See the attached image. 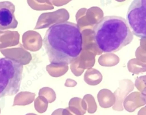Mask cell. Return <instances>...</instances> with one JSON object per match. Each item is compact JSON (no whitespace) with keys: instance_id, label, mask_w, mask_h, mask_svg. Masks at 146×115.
I'll list each match as a JSON object with an SVG mask.
<instances>
[{"instance_id":"cell-7","label":"cell","mask_w":146,"mask_h":115,"mask_svg":"<svg viewBox=\"0 0 146 115\" xmlns=\"http://www.w3.org/2000/svg\"><path fill=\"white\" fill-rule=\"evenodd\" d=\"M2 54H3L7 58L18 61L21 64H27L29 63L30 60L31 59V56H30L29 53L26 51L21 49H1Z\"/></svg>"},{"instance_id":"cell-13","label":"cell","mask_w":146,"mask_h":115,"mask_svg":"<svg viewBox=\"0 0 146 115\" xmlns=\"http://www.w3.org/2000/svg\"><path fill=\"white\" fill-rule=\"evenodd\" d=\"M47 102L42 97L37 98L35 101V108L40 113H43L46 109Z\"/></svg>"},{"instance_id":"cell-15","label":"cell","mask_w":146,"mask_h":115,"mask_svg":"<svg viewBox=\"0 0 146 115\" xmlns=\"http://www.w3.org/2000/svg\"><path fill=\"white\" fill-rule=\"evenodd\" d=\"M46 95V97L48 98V101L49 102H53L56 99V94L53 92V90H52L51 89L49 88H43L42 89H40V95Z\"/></svg>"},{"instance_id":"cell-20","label":"cell","mask_w":146,"mask_h":115,"mask_svg":"<svg viewBox=\"0 0 146 115\" xmlns=\"http://www.w3.org/2000/svg\"><path fill=\"white\" fill-rule=\"evenodd\" d=\"M138 115H146V106L142 108L139 111Z\"/></svg>"},{"instance_id":"cell-21","label":"cell","mask_w":146,"mask_h":115,"mask_svg":"<svg viewBox=\"0 0 146 115\" xmlns=\"http://www.w3.org/2000/svg\"><path fill=\"white\" fill-rule=\"evenodd\" d=\"M27 115H35V114H28Z\"/></svg>"},{"instance_id":"cell-9","label":"cell","mask_w":146,"mask_h":115,"mask_svg":"<svg viewBox=\"0 0 146 115\" xmlns=\"http://www.w3.org/2000/svg\"><path fill=\"white\" fill-rule=\"evenodd\" d=\"M133 89V84L129 80H125V87H119V89L116 91L115 95L116 96V100L118 101V102L115 104V106L113 107L114 110H117V111H122L123 110V107H122V102H123V97L125 94H127L128 93H129Z\"/></svg>"},{"instance_id":"cell-3","label":"cell","mask_w":146,"mask_h":115,"mask_svg":"<svg viewBox=\"0 0 146 115\" xmlns=\"http://www.w3.org/2000/svg\"><path fill=\"white\" fill-rule=\"evenodd\" d=\"M23 64L18 61L0 58V99L18 93L22 80Z\"/></svg>"},{"instance_id":"cell-1","label":"cell","mask_w":146,"mask_h":115,"mask_svg":"<svg viewBox=\"0 0 146 115\" xmlns=\"http://www.w3.org/2000/svg\"><path fill=\"white\" fill-rule=\"evenodd\" d=\"M82 34L72 22H60L49 27L43 45L52 64H68L79 56L82 50Z\"/></svg>"},{"instance_id":"cell-12","label":"cell","mask_w":146,"mask_h":115,"mask_svg":"<svg viewBox=\"0 0 146 115\" xmlns=\"http://www.w3.org/2000/svg\"><path fill=\"white\" fill-rule=\"evenodd\" d=\"M34 93H27V92H21L17 94L15 98V102L13 105H26L33 102L34 99Z\"/></svg>"},{"instance_id":"cell-6","label":"cell","mask_w":146,"mask_h":115,"mask_svg":"<svg viewBox=\"0 0 146 115\" xmlns=\"http://www.w3.org/2000/svg\"><path fill=\"white\" fill-rule=\"evenodd\" d=\"M146 104V95L141 93H131L125 99L124 106L126 111L129 112L134 111L137 108L145 105Z\"/></svg>"},{"instance_id":"cell-16","label":"cell","mask_w":146,"mask_h":115,"mask_svg":"<svg viewBox=\"0 0 146 115\" xmlns=\"http://www.w3.org/2000/svg\"><path fill=\"white\" fill-rule=\"evenodd\" d=\"M84 99L88 102L89 113H94V111H96V104L95 102H94V100L93 96H91V95H87L84 96Z\"/></svg>"},{"instance_id":"cell-2","label":"cell","mask_w":146,"mask_h":115,"mask_svg":"<svg viewBox=\"0 0 146 115\" xmlns=\"http://www.w3.org/2000/svg\"><path fill=\"white\" fill-rule=\"evenodd\" d=\"M94 40L101 52H118L133 39V34L125 18L106 16L94 27Z\"/></svg>"},{"instance_id":"cell-11","label":"cell","mask_w":146,"mask_h":115,"mask_svg":"<svg viewBox=\"0 0 146 115\" xmlns=\"http://www.w3.org/2000/svg\"><path fill=\"white\" fill-rule=\"evenodd\" d=\"M84 81L89 85H97L102 80V75L98 70L95 69H89L84 75Z\"/></svg>"},{"instance_id":"cell-5","label":"cell","mask_w":146,"mask_h":115,"mask_svg":"<svg viewBox=\"0 0 146 115\" xmlns=\"http://www.w3.org/2000/svg\"><path fill=\"white\" fill-rule=\"evenodd\" d=\"M15 6L11 2H0V30L15 29L18 22L15 16Z\"/></svg>"},{"instance_id":"cell-17","label":"cell","mask_w":146,"mask_h":115,"mask_svg":"<svg viewBox=\"0 0 146 115\" xmlns=\"http://www.w3.org/2000/svg\"><path fill=\"white\" fill-rule=\"evenodd\" d=\"M51 115H75L73 114V112L72 113V111H69L68 108H59L55 110L52 114Z\"/></svg>"},{"instance_id":"cell-4","label":"cell","mask_w":146,"mask_h":115,"mask_svg":"<svg viewBox=\"0 0 146 115\" xmlns=\"http://www.w3.org/2000/svg\"><path fill=\"white\" fill-rule=\"evenodd\" d=\"M126 16L132 34L139 38H146V0H133Z\"/></svg>"},{"instance_id":"cell-8","label":"cell","mask_w":146,"mask_h":115,"mask_svg":"<svg viewBox=\"0 0 146 115\" xmlns=\"http://www.w3.org/2000/svg\"><path fill=\"white\" fill-rule=\"evenodd\" d=\"M18 39L19 34L18 32H0V48L17 45Z\"/></svg>"},{"instance_id":"cell-19","label":"cell","mask_w":146,"mask_h":115,"mask_svg":"<svg viewBox=\"0 0 146 115\" xmlns=\"http://www.w3.org/2000/svg\"><path fill=\"white\" fill-rule=\"evenodd\" d=\"M76 85V83L74 80H68L66 83V86H73Z\"/></svg>"},{"instance_id":"cell-10","label":"cell","mask_w":146,"mask_h":115,"mask_svg":"<svg viewBox=\"0 0 146 115\" xmlns=\"http://www.w3.org/2000/svg\"><path fill=\"white\" fill-rule=\"evenodd\" d=\"M98 98L100 106L102 108H105L113 106V104L115 102V99H116L112 92L108 89H103V90L100 91L98 93Z\"/></svg>"},{"instance_id":"cell-14","label":"cell","mask_w":146,"mask_h":115,"mask_svg":"<svg viewBox=\"0 0 146 115\" xmlns=\"http://www.w3.org/2000/svg\"><path fill=\"white\" fill-rule=\"evenodd\" d=\"M135 86L141 93L146 95V76L139 77L135 81Z\"/></svg>"},{"instance_id":"cell-18","label":"cell","mask_w":146,"mask_h":115,"mask_svg":"<svg viewBox=\"0 0 146 115\" xmlns=\"http://www.w3.org/2000/svg\"><path fill=\"white\" fill-rule=\"evenodd\" d=\"M129 1V0H108L107 1V3H109V4H111L113 2H114L115 4L116 3H119V4H125V2Z\"/></svg>"}]
</instances>
